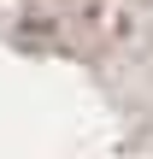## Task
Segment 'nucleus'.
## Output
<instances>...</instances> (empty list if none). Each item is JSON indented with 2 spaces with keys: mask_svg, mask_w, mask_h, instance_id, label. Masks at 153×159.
<instances>
[]
</instances>
